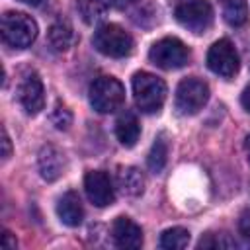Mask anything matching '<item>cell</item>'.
Here are the masks:
<instances>
[{"instance_id": "6da1fadb", "label": "cell", "mask_w": 250, "mask_h": 250, "mask_svg": "<svg viewBox=\"0 0 250 250\" xmlns=\"http://www.w3.org/2000/svg\"><path fill=\"white\" fill-rule=\"evenodd\" d=\"M133 96L135 104L145 113H154L162 107L166 100V84L162 78L150 72H137L133 76Z\"/></svg>"}, {"instance_id": "7a4b0ae2", "label": "cell", "mask_w": 250, "mask_h": 250, "mask_svg": "<svg viewBox=\"0 0 250 250\" xmlns=\"http://www.w3.org/2000/svg\"><path fill=\"white\" fill-rule=\"evenodd\" d=\"M37 37V23L31 16L21 12H6L2 16V39L16 49L29 47Z\"/></svg>"}, {"instance_id": "3957f363", "label": "cell", "mask_w": 250, "mask_h": 250, "mask_svg": "<svg viewBox=\"0 0 250 250\" xmlns=\"http://www.w3.org/2000/svg\"><path fill=\"white\" fill-rule=\"evenodd\" d=\"M94 47L105 55V57H113V59H121L127 57L133 51V37L117 23H104L94 31L92 37Z\"/></svg>"}, {"instance_id": "277c9868", "label": "cell", "mask_w": 250, "mask_h": 250, "mask_svg": "<svg viewBox=\"0 0 250 250\" xmlns=\"http://www.w3.org/2000/svg\"><path fill=\"white\" fill-rule=\"evenodd\" d=\"M125 102V88L113 76H100L90 86V104L100 113H111Z\"/></svg>"}, {"instance_id": "5b68a950", "label": "cell", "mask_w": 250, "mask_h": 250, "mask_svg": "<svg viewBox=\"0 0 250 250\" xmlns=\"http://www.w3.org/2000/svg\"><path fill=\"white\" fill-rule=\"evenodd\" d=\"M176 20L193 33H203L213 21V8L209 0H178L174 4Z\"/></svg>"}, {"instance_id": "8992f818", "label": "cell", "mask_w": 250, "mask_h": 250, "mask_svg": "<svg viewBox=\"0 0 250 250\" xmlns=\"http://www.w3.org/2000/svg\"><path fill=\"white\" fill-rule=\"evenodd\" d=\"M148 59L152 61V64H156L164 70H176L188 62L189 49L176 37H164L150 47Z\"/></svg>"}, {"instance_id": "52a82bcc", "label": "cell", "mask_w": 250, "mask_h": 250, "mask_svg": "<svg viewBox=\"0 0 250 250\" xmlns=\"http://www.w3.org/2000/svg\"><path fill=\"white\" fill-rule=\"evenodd\" d=\"M209 100V86L199 78H186L176 90V109L184 115H193Z\"/></svg>"}, {"instance_id": "ba28073f", "label": "cell", "mask_w": 250, "mask_h": 250, "mask_svg": "<svg viewBox=\"0 0 250 250\" xmlns=\"http://www.w3.org/2000/svg\"><path fill=\"white\" fill-rule=\"evenodd\" d=\"M238 53L229 39L215 41L207 53V66L223 78H232L238 72Z\"/></svg>"}, {"instance_id": "9c48e42d", "label": "cell", "mask_w": 250, "mask_h": 250, "mask_svg": "<svg viewBox=\"0 0 250 250\" xmlns=\"http://www.w3.org/2000/svg\"><path fill=\"white\" fill-rule=\"evenodd\" d=\"M18 100L29 115H35L43 109V105H45V88H43V82H41V78L35 70L23 72V76L18 84Z\"/></svg>"}, {"instance_id": "30bf717a", "label": "cell", "mask_w": 250, "mask_h": 250, "mask_svg": "<svg viewBox=\"0 0 250 250\" xmlns=\"http://www.w3.org/2000/svg\"><path fill=\"white\" fill-rule=\"evenodd\" d=\"M84 189L88 199L96 205V207H107L113 203L115 193H113V184L109 180V176L102 170H92L86 174L84 178Z\"/></svg>"}, {"instance_id": "8fae6325", "label": "cell", "mask_w": 250, "mask_h": 250, "mask_svg": "<svg viewBox=\"0 0 250 250\" xmlns=\"http://www.w3.org/2000/svg\"><path fill=\"white\" fill-rule=\"evenodd\" d=\"M111 236L119 248H141V244H143V230L129 217L115 219V223L111 227Z\"/></svg>"}, {"instance_id": "7c38bea8", "label": "cell", "mask_w": 250, "mask_h": 250, "mask_svg": "<svg viewBox=\"0 0 250 250\" xmlns=\"http://www.w3.org/2000/svg\"><path fill=\"white\" fill-rule=\"evenodd\" d=\"M57 215L66 227H78L84 219V209L78 193L66 191L57 203Z\"/></svg>"}, {"instance_id": "4fadbf2b", "label": "cell", "mask_w": 250, "mask_h": 250, "mask_svg": "<svg viewBox=\"0 0 250 250\" xmlns=\"http://www.w3.org/2000/svg\"><path fill=\"white\" fill-rule=\"evenodd\" d=\"M64 168V158L61 154V150L53 145H45L39 150V172L47 182L57 180L62 174Z\"/></svg>"}, {"instance_id": "5bb4252c", "label": "cell", "mask_w": 250, "mask_h": 250, "mask_svg": "<svg viewBox=\"0 0 250 250\" xmlns=\"http://www.w3.org/2000/svg\"><path fill=\"white\" fill-rule=\"evenodd\" d=\"M115 135L123 146H135L141 135V125L131 111H123L115 121Z\"/></svg>"}, {"instance_id": "9a60e30c", "label": "cell", "mask_w": 250, "mask_h": 250, "mask_svg": "<svg viewBox=\"0 0 250 250\" xmlns=\"http://www.w3.org/2000/svg\"><path fill=\"white\" fill-rule=\"evenodd\" d=\"M117 182H119V188L125 195H131V197H137L143 193L145 189V176L141 174L139 168L135 166H125L119 170L117 174Z\"/></svg>"}, {"instance_id": "2e32d148", "label": "cell", "mask_w": 250, "mask_h": 250, "mask_svg": "<svg viewBox=\"0 0 250 250\" xmlns=\"http://www.w3.org/2000/svg\"><path fill=\"white\" fill-rule=\"evenodd\" d=\"M47 39H49V45L55 51H66L74 41V31L66 21H55L49 27Z\"/></svg>"}, {"instance_id": "e0dca14e", "label": "cell", "mask_w": 250, "mask_h": 250, "mask_svg": "<svg viewBox=\"0 0 250 250\" xmlns=\"http://www.w3.org/2000/svg\"><path fill=\"white\" fill-rule=\"evenodd\" d=\"M111 6V0H76L78 14L86 23H96L100 21Z\"/></svg>"}, {"instance_id": "ac0fdd59", "label": "cell", "mask_w": 250, "mask_h": 250, "mask_svg": "<svg viewBox=\"0 0 250 250\" xmlns=\"http://www.w3.org/2000/svg\"><path fill=\"white\" fill-rule=\"evenodd\" d=\"M223 16L227 23L240 27L248 21V2L246 0H223Z\"/></svg>"}, {"instance_id": "d6986e66", "label": "cell", "mask_w": 250, "mask_h": 250, "mask_svg": "<svg viewBox=\"0 0 250 250\" xmlns=\"http://www.w3.org/2000/svg\"><path fill=\"white\" fill-rule=\"evenodd\" d=\"M166 160H168V143H166L164 135H160V137H156V141L150 146V152L146 156V164H148L150 172L158 174L166 166Z\"/></svg>"}, {"instance_id": "ffe728a7", "label": "cell", "mask_w": 250, "mask_h": 250, "mask_svg": "<svg viewBox=\"0 0 250 250\" xmlns=\"http://www.w3.org/2000/svg\"><path fill=\"white\" fill-rule=\"evenodd\" d=\"M189 242V232L182 227H174V229H166L160 234V248L166 250H180L186 248Z\"/></svg>"}, {"instance_id": "44dd1931", "label": "cell", "mask_w": 250, "mask_h": 250, "mask_svg": "<svg viewBox=\"0 0 250 250\" xmlns=\"http://www.w3.org/2000/svg\"><path fill=\"white\" fill-rule=\"evenodd\" d=\"M51 123H53L57 129L66 131V129L70 127V123H72V113H70V109H68L66 105L57 104L55 109H53V113H51Z\"/></svg>"}, {"instance_id": "7402d4cb", "label": "cell", "mask_w": 250, "mask_h": 250, "mask_svg": "<svg viewBox=\"0 0 250 250\" xmlns=\"http://www.w3.org/2000/svg\"><path fill=\"white\" fill-rule=\"evenodd\" d=\"M197 246H199V248H232V246H236V242L230 240V238H227V234H221V236H217V234H207V236H203V238L199 240Z\"/></svg>"}, {"instance_id": "603a6c76", "label": "cell", "mask_w": 250, "mask_h": 250, "mask_svg": "<svg viewBox=\"0 0 250 250\" xmlns=\"http://www.w3.org/2000/svg\"><path fill=\"white\" fill-rule=\"evenodd\" d=\"M238 230H240V234L250 242V203H248L246 209L240 213V219H238Z\"/></svg>"}, {"instance_id": "cb8c5ba5", "label": "cell", "mask_w": 250, "mask_h": 250, "mask_svg": "<svg viewBox=\"0 0 250 250\" xmlns=\"http://www.w3.org/2000/svg\"><path fill=\"white\" fill-rule=\"evenodd\" d=\"M16 238L12 236V232H8V230H4V234H2V248L4 250H14L16 248Z\"/></svg>"}, {"instance_id": "d4e9b609", "label": "cell", "mask_w": 250, "mask_h": 250, "mask_svg": "<svg viewBox=\"0 0 250 250\" xmlns=\"http://www.w3.org/2000/svg\"><path fill=\"white\" fill-rule=\"evenodd\" d=\"M2 148H4V150H2V158H4V160H8V158H10V154H12V145H10V137H8V133H6V131L2 133Z\"/></svg>"}, {"instance_id": "484cf974", "label": "cell", "mask_w": 250, "mask_h": 250, "mask_svg": "<svg viewBox=\"0 0 250 250\" xmlns=\"http://www.w3.org/2000/svg\"><path fill=\"white\" fill-rule=\"evenodd\" d=\"M240 102H242V107H244L246 111H250V84L244 88V92H242V96H240Z\"/></svg>"}, {"instance_id": "4316f807", "label": "cell", "mask_w": 250, "mask_h": 250, "mask_svg": "<svg viewBox=\"0 0 250 250\" xmlns=\"http://www.w3.org/2000/svg\"><path fill=\"white\" fill-rule=\"evenodd\" d=\"M20 2H23V4H27V6H35V8H37V6H41L45 0H20Z\"/></svg>"}, {"instance_id": "83f0119b", "label": "cell", "mask_w": 250, "mask_h": 250, "mask_svg": "<svg viewBox=\"0 0 250 250\" xmlns=\"http://www.w3.org/2000/svg\"><path fill=\"white\" fill-rule=\"evenodd\" d=\"M244 150H246V156H248V162H250V135L244 141Z\"/></svg>"}]
</instances>
